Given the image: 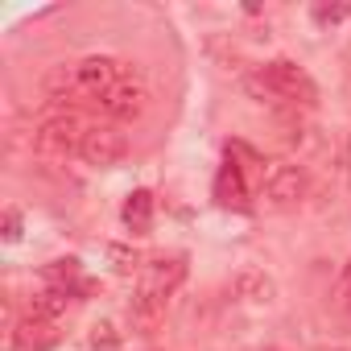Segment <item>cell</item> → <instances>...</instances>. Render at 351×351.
<instances>
[{"instance_id": "e0dca14e", "label": "cell", "mask_w": 351, "mask_h": 351, "mask_svg": "<svg viewBox=\"0 0 351 351\" xmlns=\"http://www.w3.org/2000/svg\"><path fill=\"white\" fill-rule=\"evenodd\" d=\"M5 240H21V215L17 211L5 215Z\"/></svg>"}, {"instance_id": "52a82bcc", "label": "cell", "mask_w": 351, "mask_h": 351, "mask_svg": "<svg viewBox=\"0 0 351 351\" xmlns=\"http://www.w3.org/2000/svg\"><path fill=\"white\" fill-rule=\"evenodd\" d=\"M99 108H104L112 120H136V116L149 108V91L128 79V83H116V87L99 99Z\"/></svg>"}, {"instance_id": "9c48e42d", "label": "cell", "mask_w": 351, "mask_h": 351, "mask_svg": "<svg viewBox=\"0 0 351 351\" xmlns=\"http://www.w3.org/2000/svg\"><path fill=\"white\" fill-rule=\"evenodd\" d=\"M120 219H124V228L132 236H145L153 228V195L149 191H132L124 199V207H120Z\"/></svg>"}, {"instance_id": "8992f818", "label": "cell", "mask_w": 351, "mask_h": 351, "mask_svg": "<svg viewBox=\"0 0 351 351\" xmlns=\"http://www.w3.org/2000/svg\"><path fill=\"white\" fill-rule=\"evenodd\" d=\"M310 191V178H306V169L302 165H281L273 169V178L265 182V203L273 211H293Z\"/></svg>"}, {"instance_id": "7c38bea8", "label": "cell", "mask_w": 351, "mask_h": 351, "mask_svg": "<svg viewBox=\"0 0 351 351\" xmlns=\"http://www.w3.org/2000/svg\"><path fill=\"white\" fill-rule=\"evenodd\" d=\"M66 298H71V289H46V293H38V298L29 302V318L54 322V318L66 310Z\"/></svg>"}, {"instance_id": "ac0fdd59", "label": "cell", "mask_w": 351, "mask_h": 351, "mask_svg": "<svg viewBox=\"0 0 351 351\" xmlns=\"http://www.w3.org/2000/svg\"><path fill=\"white\" fill-rule=\"evenodd\" d=\"M339 302L351 306V261H347V269H343V277H339Z\"/></svg>"}, {"instance_id": "277c9868", "label": "cell", "mask_w": 351, "mask_h": 351, "mask_svg": "<svg viewBox=\"0 0 351 351\" xmlns=\"http://www.w3.org/2000/svg\"><path fill=\"white\" fill-rule=\"evenodd\" d=\"M83 136H87V128L79 124V116H54L34 132V149L42 157H71L83 149Z\"/></svg>"}, {"instance_id": "4fadbf2b", "label": "cell", "mask_w": 351, "mask_h": 351, "mask_svg": "<svg viewBox=\"0 0 351 351\" xmlns=\"http://www.w3.org/2000/svg\"><path fill=\"white\" fill-rule=\"evenodd\" d=\"M42 277L50 281V289H71V281H79V261L66 256V261H50L42 269Z\"/></svg>"}, {"instance_id": "8fae6325", "label": "cell", "mask_w": 351, "mask_h": 351, "mask_svg": "<svg viewBox=\"0 0 351 351\" xmlns=\"http://www.w3.org/2000/svg\"><path fill=\"white\" fill-rule=\"evenodd\" d=\"M215 199L223 207H248V186H244V173L236 161H228L219 169V178H215Z\"/></svg>"}, {"instance_id": "3957f363", "label": "cell", "mask_w": 351, "mask_h": 351, "mask_svg": "<svg viewBox=\"0 0 351 351\" xmlns=\"http://www.w3.org/2000/svg\"><path fill=\"white\" fill-rule=\"evenodd\" d=\"M116 75H120L116 58L95 54V58L75 62L71 71H58V75L50 79V87H54V91H66V95H83V99H104V95L116 87Z\"/></svg>"}, {"instance_id": "ba28073f", "label": "cell", "mask_w": 351, "mask_h": 351, "mask_svg": "<svg viewBox=\"0 0 351 351\" xmlns=\"http://www.w3.org/2000/svg\"><path fill=\"white\" fill-rule=\"evenodd\" d=\"M13 343H17V351H50V347L58 343V330H54V322L25 318V322H17Z\"/></svg>"}, {"instance_id": "6da1fadb", "label": "cell", "mask_w": 351, "mask_h": 351, "mask_svg": "<svg viewBox=\"0 0 351 351\" xmlns=\"http://www.w3.org/2000/svg\"><path fill=\"white\" fill-rule=\"evenodd\" d=\"M244 87H248L252 99L273 104V108H281V104H314V99H318L314 79H310L298 62H289V58H273V62H265L256 75L244 79Z\"/></svg>"}, {"instance_id": "5b68a950", "label": "cell", "mask_w": 351, "mask_h": 351, "mask_svg": "<svg viewBox=\"0 0 351 351\" xmlns=\"http://www.w3.org/2000/svg\"><path fill=\"white\" fill-rule=\"evenodd\" d=\"M83 161L87 165H95V169H108V165H116V161H124V153H128V136L120 132V128H112V124H95V128H87V136H83Z\"/></svg>"}, {"instance_id": "5bb4252c", "label": "cell", "mask_w": 351, "mask_h": 351, "mask_svg": "<svg viewBox=\"0 0 351 351\" xmlns=\"http://www.w3.org/2000/svg\"><path fill=\"white\" fill-rule=\"evenodd\" d=\"M91 347H99V351H116V347H120V330H116L112 322H95V326H91Z\"/></svg>"}, {"instance_id": "2e32d148", "label": "cell", "mask_w": 351, "mask_h": 351, "mask_svg": "<svg viewBox=\"0 0 351 351\" xmlns=\"http://www.w3.org/2000/svg\"><path fill=\"white\" fill-rule=\"evenodd\" d=\"M351 13V5H343V0H339V5H314V21L318 25H335V21H343Z\"/></svg>"}, {"instance_id": "7a4b0ae2", "label": "cell", "mask_w": 351, "mask_h": 351, "mask_svg": "<svg viewBox=\"0 0 351 351\" xmlns=\"http://www.w3.org/2000/svg\"><path fill=\"white\" fill-rule=\"evenodd\" d=\"M186 281V256H153L145 269H141V289L132 298V314L136 318H157L161 302Z\"/></svg>"}, {"instance_id": "9a60e30c", "label": "cell", "mask_w": 351, "mask_h": 351, "mask_svg": "<svg viewBox=\"0 0 351 351\" xmlns=\"http://www.w3.org/2000/svg\"><path fill=\"white\" fill-rule=\"evenodd\" d=\"M108 261H112L116 273H132V269L141 265V256H136L132 248H124V244H112V248H108Z\"/></svg>"}, {"instance_id": "30bf717a", "label": "cell", "mask_w": 351, "mask_h": 351, "mask_svg": "<svg viewBox=\"0 0 351 351\" xmlns=\"http://www.w3.org/2000/svg\"><path fill=\"white\" fill-rule=\"evenodd\" d=\"M236 293H240L244 302H252V306H269V302L277 298V281H273L269 273H261V269H244V273L236 277Z\"/></svg>"}]
</instances>
